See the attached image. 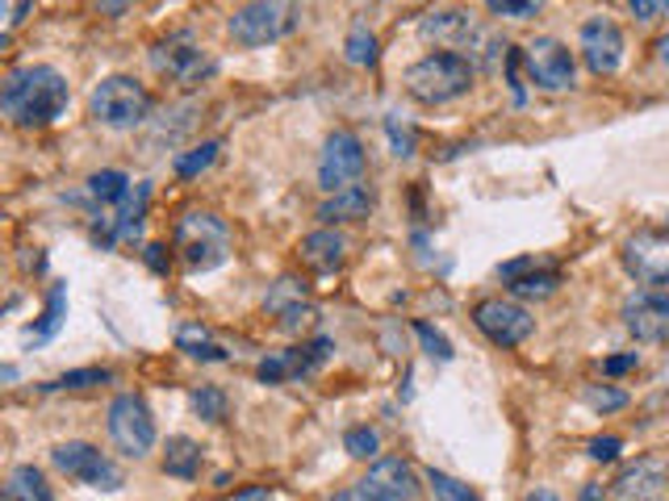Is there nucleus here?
<instances>
[{
	"label": "nucleus",
	"mask_w": 669,
	"mask_h": 501,
	"mask_svg": "<svg viewBox=\"0 0 669 501\" xmlns=\"http://www.w3.org/2000/svg\"><path fill=\"white\" fill-rule=\"evenodd\" d=\"M385 131H389V138H394V155H401V159H406V155H415V134L398 131V117H394V113L385 117Z\"/></svg>",
	"instance_id": "obj_39"
},
{
	"label": "nucleus",
	"mask_w": 669,
	"mask_h": 501,
	"mask_svg": "<svg viewBox=\"0 0 669 501\" xmlns=\"http://www.w3.org/2000/svg\"><path fill=\"white\" fill-rule=\"evenodd\" d=\"M176 251L189 272H213L222 268L230 255V230L218 213H201L192 209L176 222Z\"/></svg>",
	"instance_id": "obj_4"
},
{
	"label": "nucleus",
	"mask_w": 669,
	"mask_h": 501,
	"mask_svg": "<svg viewBox=\"0 0 669 501\" xmlns=\"http://www.w3.org/2000/svg\"><path fill=\"white\" fill-rule=\"evenodd\" d=\"M364 164H368V159H364L360 138L352 131H335L326 138L323 159H318V188L331 197V192H344V188L360 185Z\"/></svg>",
	"instance_id": "obj_9"
},
{
	"label": "nucleus",
	"mask_w": 669,
	"mask_h": 501,
	"mask_svg": "<svg viewBox=\"0 0 669 501\" xmlns=\"http://www.w3.org/2000/svg\"><path fill=\"white\" fill-rule=\"evenodd\" d=\"M540 4L544 0H485V9L494 13V18H511V21H527L540 13Z\"/></svg>",
	"instance_id": "obj_34"
},
{
	"label": "nucleus",
	"mask_w": 669,
	"mask_h": 501,
	"mask_svg": "<svg viewBox=\"0 0 669 501\" xmlns=\"http://www.w3.org/2000/svg\"><path fill=\"white\" fill-rule=\"evenodd\" d=\"M297 4L293 0H248L243 9H234L230 18V38L239 46H268V42H281L297 30Z\"/></svg>",
	"instance_id": "obj_5"
},
{
	"label": "nucleus",
	"mask_w": 669,
	"mask_h": 501,
	"mask_svg": "<svg viewBox=\"0 0 669 501\" xmlns=\"http://www.w3.org/2000/svg\"><path fill=\"white\" fill-rule=\"evenodd\" d=\"M669 493V460L666 456H640L615 481L619 501H661Z\"/></svg>",
	"instance_id": "obj_16"
},
{
	"label": "nucleus",
	"mask_w": 669,
	"mask_h": 501,
	"mask_svg": "<svg viewBox=\"0 0 669 501\" xmlns=\"http://www.w3.org/2000/svg\"><path fill=\"white\" fill-rule=\"evenodd\" d=\"M326 501H377V498H373V493L364 489V481H356L352 489H339L335 498H326Z\"/></svg>",
	"instance_id": "obj_41"
},
{
	"label": "nucleus",
	"mask_w": 669,
	"mask_h": 501,
	"mask_svg": "<svg viewBox=\"0 0 669 501\" xmlns=\"http://www.w3.org/2000/svg\"><path fill=\"white\" fill-rule=\"evenodd\" d=\"M427 484H431L436 501H478L473 493H469V484L452 481L448 472H436V468H427Z\"/></svg>",
	"instance_id": "obj_33"
},
{
	"label": "nucleus",
	"mask_w": 669,
	"mask_h": 501,
	"mask_svg": "<svg viewBox=\"0 0 669 501\" xmlns=\"http://www.w3.org/2000/svg\"><path fill=\"white\" fill-rule=\"evenodd\" d=\"M88 113L109 131H134L151 117V93L134 75H105L88 96Z\"/></svg>",
	"instance_id": "obj_3"
},
{
	"label": "nucleus",
	"mask_w": 669,
	"mask_h": 501,
	"mask_svg": "<svg viewBox=\"0 0 669 501\" xmlns=\"http://www.w3.org/2000/svg\"><path fill=\"white\" fill-rule=\"evenodd\" d=\"M422 38H436V42H452V46H469V42H481L485 30H481L469 9H443V13H431L422 21Z\"/></svg>",
	"instance_id": "obj_19"
},
{
	"label": "nucleus",
	"mask_w": 669,
	"mask_h": 501,
	"mask_svg": "<svg viewBox=\"0 0 669 501\" xmlns=\"http://www.w3.org/2000/svg\"><path fill=\"white\" fill-rule=\"evenodd\" d=\"M628 4H631V18L636 21L669 18V0H628Z\"/></svg>",
	"instance_id": "obj_38"
},
{
	"label": "nucleus",
	"mask_w": 669,
	"mask_h": 501,
	"mask_svg": "<svg viewBox=\"0 0 669 501\" xmlns=\"http://www.w3.org/2000/svg\"><path fill=\"white\" fill-rule=\"evenodd\" d=\"M506 289L523 301H544L561 289V272L548 268V263H535V268H527V272H519V276L506 280Z\"/></svg>",
	"instance_id": "obj_23"
},
{
	"label": "nucleus",
	"mask_w": 669,
	"mask_h": 501,
	"mask_svg": "<svg viewBox=\"0 0 669 501\" xmlns=\"http://www.w3.org/2000/svg\"><path fill=\"white\" fill-rule=\"evenodd\" d=\"M4 501H55L51 484L34 465H18L4 481Z\"/></svg>",
	"instance_id": "obj_26"
},
{
	"label": "nucleus",
	"mask_w": 669,
	"mask_h": 501,
	"mask_svg": "<svg viewBox=\"0 0 669 501\" xmlns=\"http://www.w3.org/2000/svg\"><path fill=\"white\" fill-rule=\"evenodd\" d=\"M239 501H276L268 489H248V493H239Z\"/></svg>",
	"instance_id": "obj_44"
},
{
	"label": "nucleus",
	"mask_w": 669,
	"mask_h": 501,
	"mask_svg": "<svg viewBox=\"0 0 669 501\" xmlns=\"http://www.w3.org/2000/svg\"><path fill=\"white\" fill-rule=\"evenodd\" d=\"M666 226H669V218H666Z\"/></svg>",
	"instance_id": "obj_48"
},
{
	"label": "nucleus",
	"mask_w": 669,
	"mask_h": 501,
	"mask_svg": "<svg viewBox=\"0 0 669 501\" xmlns=\"http://www.w3.org/2000/svg\"><path fill=\"white\" fill-rule=\"evenodd\" d=\"M143 255H147V263H151L155 272H168V260H164V247H159V242H151Z\"/></svg>",
	"instance_id": "obj_43"
},
{
	"label": "nucleus",
	"mask_w": 669,
	"mask_h": 501,
	"mask_svg": "<svg viewBox=\"0 0 669 501\" xmlns=\"http://www.w3.org/2000/svg\"><path fill=\"white\" fill-rule=\"evenodd\" d=\"M586 406L598 409V414H611V409H624L628 406V393L624 389H586Z\"/></svg>",
	"instance_id": "obj_36"
},
{
	"label": "nucleus",
	"mask_w": 669,
	"mask_h": 501,
	"mask_svg": "<svg viewBox=\"0 0 669 501\" xmlns=\"http://www.w3.org/2000/svg\"><path fill=\"white\" fill-rule=\"evenodd\" d=\"M109 439H114L117 451L130 456V460H143L155 447V418L138 393L114 397V406H109Z\"/></svg>",
	"instance_id": "obj_8"
},
{
	"label": "nucleus",
	"mask_w": 669,
	"mask_h": 501,
	"mask_svg": "<svg viewBox=\"0 0 669 501\" xmlns=\"http://www.w3.org/2000/svg\"><path fill=\"white\" fill-rule=\"evenodd\" d=\"M72 88L63 72L46 67V63H25L4 75V88H0V109L4 117L18 126V131H46L55 126L59 117L67 113Z\"/></svg>",
	"instance_id": "obj_1"
},
{
	"label": "nucleus",
	"mask_w": 669,
	"mask_h": 501,
	"mask_svg": "<svg viewBox=\"0 0 669 501\" xmlns=\"http://www.w3.org/2000/svg\"><path fill=\"white\" fill-rule=\"evenodd\" d=\"M377 209V188L373 185H352L344 192H331L323 205H318V222L335 226V222H360Z\"/></svg>",
	"instance_id": "obj_18"
},
{
	"label": "nucleus",
	"mask_w": 669,
	"mask_h": 501,
	"mask_svg": "<svg viewBox=\"0 0 669 501\" xmlns=\"http://www.w3.org/2000/svg\"><path fill=\"white\" fill-rule=\"evenodd\" d=\"M377 447H381V439H377V430H368V427H352L344 435V451L352 460H373Z\"/></svg>",
	"instance_id": "obj_32"
},
{
	"label": "nucleus",
	"mask_w": 669,
	"mask_h": 501,
	"mask_svg": "<svg viewBox=\"0 0 669 501\" xmlns=\"http://www.w3.org/2000/svg\"><path fill=\"white\" fill-rule=\"evenodd\" d=\"M624 331L636 338V343H669V298L657 293V289H645V293H631L624 301Z\"/></svg>",
	"instance_id": "obj_13"
},
{
	"label": "nucleus",
	"mask_w": 669,
	"mask_h": 501,
	"mask_svg": "<svg viewBox=\"0 0 669 501\" xmlns=\"http://www.w3.org/2000/svg\"><path fill=\"white\" fill-rule=\"evenodd\" d=\"M603 498V484H586V489H582V501H598Z\"/></svg>",
	"instance_id": "obj_46"
},
{
	"label": "nucleus",
	"mask_w": 669,
	"mask_h": 501,
	"mask_svg": "<svg viewBox=\"0 0 669 501\" xmlns=\"http://www.w3.org/2000/svg\"><path fill=\"white\" fill-rule=\"evenodd\" d=\"M523 501H561V498H556L553 489H532V493H527Z\"/></svg>",
	"instance_id": "obj_45"
},
{
	"label": "nucleus",
	"mask_w": 669,
	"mask_h": 501,
	"mask_svg": "<svg viewBox=\"0 0 669 501\" xmlns=\"http://www.w3.org/2000/svg\"><path fill=\"white\" fill-rule=\"evenodd\" d=\"M51 465L63 472V477H72V481L88 484V489H96V493H117L122 484H126V477H122V468L101 451V447L93 443H59L51 447Z\"/></svg>",
	"instance_id": "obj_7"
},
{
	"label": "nucleus",
	"mask_w": 669,
	"mask_h": 501,
	"mask_svg": "<svg viewBox=\"0 0 669 501\" xmlns=\"http://www.w3.org/2000/svg\"><path fill=\"white\" fill-rule=\"evenodd\" d=\"M636 364H640V355H636V352H628V355H611V359L603 364V372H607V376H624V372H631V368H636Z\"/></svg>",
	"instance_id": "obj_40"
},
{
	"label": "nucleus",
	"mask_w": 669,
	"mask_h": 501,
	"mask_svg": "<svg viewBox=\"0 0 669 501\" xmlns=\"http://www.w3.org/2000/svg\"><path fill=\"white\" fill-rule=\"evenodd\" d=\"M264 305H268V314L281 317V331H289V334L314 322V305L302 298V284H297V280H281Z\"/></svg>",
	"instance_id": "obj_21"
},
{
	"label": "nucleus",
	"mask_w": 669,
	"mask_h": 501,
	"mask_svg": "<svg viewBox=\"0 0 669 501\" xmlns=\"http://www.w3.org/2000/svg\"><path fill=\"white\" fill-rule=\"evenodd\" d=\"M523 63H527V75H532L535 88L544 93H565L574 88V75H577V63H574V51L556 38H535L527 42L523 51Z\"/></svg>",
	"instance_id": "obj_10"
},
{
	"label": "nucleus",
	"mask_w": 669,
	"mask_h": 501,
	"mask_svg": "<svg viewBox=\"0 0 669 501\" xmlns=\"http://www.w3.org/2000/svg\"><path fill=\"white\" fill-rule=\"evenodd\" d=\"M218 150H222V143H201V147H192V150H185V155H176V176H180V180H192V176H201V171H206V167L213 164V159H218Z\"/></svg>",
	"instance_id": "obj_28"
},
{
	"label": "nucleus",
	"mask_w": 669,
	"mask_h": 501,
	"mask_svg": "<svg viewBox=\"0 0 669 501\" xmlns=\"http://www.w3.org/2000/svg\"><path fill=\"white\" fill-rule=\"evenodd\" d=\"M473 322H478V331L494 343V347H519V343H527L535 331V317L515 305V301H502V298H485L478 301V310H473Z\"/></svg>",
	"instance_id": "obj_11"
},
{
	"label": "nucleus",
	"mask_w": 669,
	"mask_h": 501,
	"mask_svg": "<svg viewBox=\"0 0 669 501\" xmlns=\"http://www.w3.org/2000/svg\"><path fill=\"white\" fill-rule=\"evenodd\" d=\"M176 347L185 355H192V359H201V364H222V359H230L227 347H222L206 326H197V322L176 331Z\"/></svg>",
	"instance_id": "obj_24"
},
{
	"label": "nucleus",
	"mask_w": 669,
	"mask_h": 501,
	"mask_svg": "<svg viewBox=\"0 0 669 501\" xmlns=\"http://www.w3.org/2000/svg\"><path fill=\"white\" fill-rule=\"evenodd\" d=\"M624 268L636 284H669V230H636L624 242Z\"/></svg>",
	"instance_id": "obj_12"
},
{
	"label": "nucleus",
	"mask_w": 669,
	"mask_h": 501,
	"mask_svg": "<svg viewBox=\"0 0 669 501\" xmlns=\"http://www.w3.org/2000/svg\"><path fill=\"white\" fill-rule=\"evenodd\" d=\"M657 51H661V59H666V63H669V34L661 38V42H657Z\"/></svg>",
	"instance_id": "obj_47"
},
{
	"label": "nucleus",
	"mask_w": 669,
	"mask_h": 501,
	"mask_svg": "<svg viewBox=\"0 0 669 501\" xmlns=\"http://www.w3.org/2000/svg\"><path fill=\"white\" fill-rule=\"evenodd\" d=\"M130 4H138V0H93V9H101L105 18H117V13H126Z\"/></svg>",
	"instance_id": "obj_42"
},
{
	"label": "nucleus",
	"mask_w": 669,
	"mask_h": 501,
	"mask_svg": "<svg viewBox=\"0 0 669 501\" xmlns=\"http://www.w3.org/2000/svg\"><path fill=\"white\" fill-rule=\"evenodd\" d=\"M326 355H331V338H314V343H302V347H289V352L260 359L255 376L264 385H285V380H297V376H310L314 368H323Z\"/></svg>",
	"instance_id": "obj_14"
},
{
	"label": "nucleus",
	"mask_w": 669,
	"mask_h": 501,
	"mask_svg": "<svg viewBox=\"0 0 669 501\" xmlns=\"http://www.w3.org/2000/svg\"><path fill=\"white\" fill-rule=\"evenodd\" d=\"M619 451H624V443L615 435H598V439L586 443V456H590L594 465H611V460H619Z\"/></svg>",
	"instance_id": "obj_37"
},
{
	"label": "nucleus",
	"mask_w": 669,
	"mask_h": 501,
	"mask_svg": "<svg viewBox=\"0 0 669 501\" xmlns=\"http://www.w3.org/2000/svg\"><path fill=\"white\" fill-rule=\"evenodd\" d=\"M364 489L377 501H419V472L406 465L401 456H385L368 468Z\"/></svg>",
	"instance_id": "obj_17"
},
{
	"label": "nucleus",
	"mask_w": 669,
	"mask_h": 501,
	"mask_svg": "<svg viewBox=\"0 0 669 501\" xmlns=\"http://www.w3.org/2000/svg\"><path fill=\"white\" fill-rule=\"evenodd\" d=\"M164 472L176 481H197L201 472V443H192L189 435H173L164 447Z\"/></svg>",
	"instance_id": "obj_22"
},
{
	"label": "nucleus",
	"mask_w": 669,
	"mask_h": 501,
	"mask_svg": "<svg viewBox=\"0 0 669 501\" xmlns=\"http://www.w3.org/2000/svg\"><path fill=\"white\" fill-rule=\"evenodd\" d=\"M192 409L206 418V422H227V393L218 389V385H201V389H192Z\"/></svg>",
	"instance_id": "obj_30"
},
{
	"label": "nucleus",
	"mask_w": 669,
	"mask_h": 501,
	"mask_svg": "<svg viewBox=\"0 0 669 501\" xmlns=\"http://www.w3.org/2000/svg\"><path fill=\"white\" fill-rule=\"evenodd\" d=\"M347 260V239L339 234V230H331V226H323V230H314V234H306L302 239V263H306L310 272H339Z\"/></svg>",
	"instance_id": "obj_20"
},
{
	"label": "nucleus",
	"mask_w": 669,
	"mask_h": 501,
	"mask_svg": "<svg viewBox=\"0 0 669 501\" xmlns=\"http://www.w3.org/2000/svg\"><path fill=\"white\" fill-rule=\"evenodd\" d=\"M582 59L594 75H615L624 63V30L611 18H590L582 25Z\"/></svg>",
	"instance_id": "obj_15"
},
{
	"label": "nucleus",
	"mask_w": 669,
	"mask_h": 501,
	"mask_svg": "<svg viewBox=\"0 0 669 501\" xmlns=\"http://www.w3.org/2000/svg\"><path fill=\"white\" fill-rule=\"evenodd\" d=\"M130 192H134V185L126 171H114V167H109V171L88 176V201H93V209H117Z\"/></svg>",
	"instance_id": "obj_25"
},
{
	"label": "nucleus",
	"mask_w": 669,
	"mask_h": 501,
	"mask_svg": "<svg viewBox=\"0 0 669 501\" xmlns=\"http://www.w3.org/2000/svg\"><path fill=\"white\" fill-rule=\"evenodd\" d=\"M473 59L469 55H457V51H431V55H422L419 63H410L406 75H401V84H406V93L415 96L419 105H448V101H457L473 88Z\"/></svg>",
	"instance_id": "obj_2"
},
{
	"label": "nucleus",
	"mask_w": 669,
	"mask_h": 501,
	"mask_svg": "<svg viewBox=\"0 0 669 501\" xmlns=\"http://www.w3.org/2000/svg\"><path fill=\"white\" fill-rule=\"evenodd\" d=\"M344 51H347V63H356V67H373V63H377V38H373L368 25H352Z\"/></svg>",
	"instance_id": "obj_29"
},
{
	"label": "nucleus",
	"mask_w": 669,
	"mask_h": 501,
	"mask_svg": "<svg viewBox=\"0 0 669 501\" xmlns=\"http://www.w3.org/2000/svg\"><path fill=\"white\" fill-rule=\"evenodd\" d=\"M105 380H109V368H76V372L55 376V380L42 385V389H93V385H105Z\"/></svg>",
	"instance_id": "obj_31"
},
{
	"label": "nucleus",
	"mask_w": 669,
	"mask_h": 501,
	"mask_svg": "<svg viewBox=\"0 0 669 501\" xmlns=\"http://www.w3.org/2000/svg\"><path fill=\"white\" fill-rule=\"evenodd\" d=\"M63 317H67V284H51V298H46L42 322L25 334V343H46V338H55L59 326H63Z\"/></svg>",
	"instance_id": "obj_27"
},
{
	"label": "nucleus",
	"mask_w": 669,
	"mask_h": 501,
	"mask_svg": "<svg viewBox=\"0 0 669 501\" xmlns=\"http://www.w3.org/2000/svg\"><path fill=\"white\" fill-rule=\"evenodd\" d=\"M151 67L159 75H168L173 84H180V88H197V84H206V80L218 72L210 51L192 34H173V38H164V42H155Z\"/></svg>",
	"instance_id": "obj_6"
},
{
	"label": "nucleus",
	"mask_w": 669,
	"mask_h": 501,
	"mask_svg": "<svg viewBox=\"0 0 669 501\" xmlns=\"http://www.w3.org/2000/svg\"><path fill=\"white\" fill-rule=\"evenodd\" d=\"M415 334L422 338V347H427V355H431V359H440V364H448V359H452V343H448V338H443L436 326H427V322H415Z\"/></svg>",
	"instance_id": "obj_35"
}]
</instances>
